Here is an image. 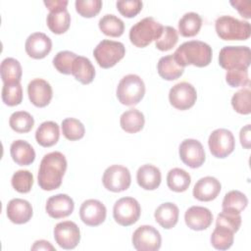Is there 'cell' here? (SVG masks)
I'll return each mask as SVG.
<instances>
[{"instance_id": "cell-1", "label": "cell", "mask_w": 251, "mask_h": 251, "mask_svg": "<svg viewBox=\"0 0 251 251\" xmlns=\"http://www.w3.org/2000/svg\"><path fill=\"white\" fill-rule=\"evenodd\" d=\"M66 170L67 160L61 152L54 151L44 155L38 170V185L47 191L59 188Z\"/></svg>"}, {"instance_id": "cell-2", "label": "cell", "mask_w": 251, "mask_h": 251, "mask_svg": "<svg viewBox=\"0 0 251 251\" xmlns=\"http://www.w3.org/2000/svg\"><path fill=\"white\" fill-rule=\"evenodd\" d=\"M173 55L183 68L188 65L202 68L211 63L213 52L209 44L200 40H190L182 43Z\"/></svg>"}, {"instance_id": "cell-3", "label": "cell", "mask_w": 251, "mask_h": 251, "mask_svg": "<svg viewBox=\"0 0 251 251\" xmlns=\"http://www.w3.org/2000/svg\"><path fill=\"white\" fill-rule=\"evenodd\" d=\"M218 36L223 40H246L251 34V25L231 16H221L215 22Z\"/></svg>"}, {"instance_id": "cell-4", "label": "cell", "mask_w": 251, "mask_h": 251, "mask_svg": "<svg viewBox=\"0 0 251 251\" xmlns=\"http://www.w3.org/2000/svg\"><path fill=\"white\" fill-rule=\"evenodd\" d=\"M163 25L152 17L142 19L133 25L129 30L130 42L139 48L146 47L153 40H157L162 33Z\"/></svg>"}, {"instance_id": "cell-5", "label": "cell", "mask_w": 251, "mask_h": 251, "mask_svg": "<svg viewBox=\"0 0 251 251\" xmlns=\"http://www.w3.org/2000/svg\"><path fill=\"white\" fill-rule=\"evenodd\" d=\"M145 94V84L142 78L137 75H126L117 86V97L119 101L126 106L138 104Z\"/></svg>"}, {"instance_id": "cell-6", "label": "cell", "mask_w": 251, "mask_h": 251, "mask_svg": "<svg viewBox=\"0 0 251 251\" xmlns=\"http://www.w3.org/2000/svg\"><path fill=\"white\" fill-rule=\"evenodd\" d=\"M251 63V51L247 46H225L219 54V65L226 70H247Z\"/></svg>"}, {"instance_id": "cell-7", "label": "cell", "mask_w": 251, "mask_h": 251, "mask_svg": "<svg viewBox=\"0 0 251 251\" xmlns=\"http://www.w3.org/2000/svg\"><path fill=\"white\" fill-rule=\"evenodd\" d=\"M126 54L125 45L122 42L104 39L93 50V56L98 65L103 69L114 67Z\"/></svg>"}, {"instance_id": "cell-8", "label": "cell", "mask_w": 251, "mask_h": 251, "mask_svg": "<svg viewBox=\"0 0 251 251\" xmlns=\"http://www.w3.org/2000/svg\"><path fill=\"white\" fill-rule=\"evenodd\" d=\"M140 205L133 197H123L119 199L113 208L115 221L123 226H128L135 224L140 217Z\"/></svg>"}, {"instance_id": "cell-9", "label": "cell", "mask_w": 251, "mask_h": 251, "mask_svg": "<svg viewBox=\"0 0 251 251\" xmlns=\"http://www.w3.org/2000/svg\"><path fill=\"white\" fill-rule=\"evenodd\" d=\"M102 182L106 189L112 192H122L129 187L131 176L127 168L121 165H112L105 170Z\"/></svg>"}, {"instance_id": "cell-10", "label": "cell", "mask_w": 251, "mask_h": 251, "mask_svg": "<svg viewBox=\"0 0 251 251\" xmlns=\"http://www.w3.org/2000/svg\"><path fill=\"white\" fill-rule=\"evenodd\" d=\"M131 241L137 251H157L161 247L162 237L154 226L143 225L134 230Z\"/></svg>"}, {"instance_id": "cell-11", "label": "cell", "mask_w": 251, "mask_h": 251, "mask_svg": "<svg viewBox=\"0 0 251 251\" xmlns=\"http://www.w3.org/2000/svg\"><path fill=\"white\" fill-rule=\"evenodd\" d=\"M210 152L216 158H226L234 150L233 134L226 128H218L212 131L208 139Z\"/></svg>"}, {"instance_id": "cell-12", "label": "cell", "mask_w": 251, "mask_h": 251, "mask_svg": "<svg viewBox=\"0 0 251 251\" xmlns=\"http://www.w3.org/2000/svg\"><path fill=\"white\" fill-rule=\"evenodd\" d=\"M197 99L195 87L186 81L175 84L169 92V100L173 107L177 110H187L191 108Z\"/></svg>"}, {"instance_id": "cell-13", "label": "cell", "mask_w": 251, "mask_h": 251, "mask_svg": "<svg viewBox=\"0 0 251 251\" xmlns=\"http://www.w3.org/2000/svg\"><path fill=\"white\" fill-rule=\"evenodd\" d=\"M54 238L61 248L74 249L79 243L80 231L75 223L72 221L61 222L54 227Z\"/></svg>"}, {"instance_id": "cell-14", "label": "cell", "mask_w": 251, "mask_h": 251, "mask_svg": "<svg viewBox=\"0 0 251 251\" xmlns=\"http://www.w3.org/2000/svg\"><path fill=\"white\" fill-rule=\"evenodd\" d=\"M179 158L186 166L196 169L205 162V151L200 141L192 138L184 139L178 149Z\"/></svg>"}, {"instance_id": "cell-15", "label": "cell", "mask_w": 251, "mask_h": 251, "mask_svg": "<svg viewBox=\"0 0 251 251\" xmlns=\"http://www.w3.org/2000/svg\"><path fill=\"white\" fill-rule=\"evenodd\" d=\"M107 215L105 205L96 199L85 200L79 208L80 220L89 226H97L101 225Z\"/></svg>"}, {"instance_id": "cell-16", "label": "cell", "mask_w": 251, "mask_h": 251, "mask_svg": "<svg viewBox=\"0 0 251 251\" xmlns=\"http://www.w3.org/2000/svg\"><path fill=\"white\" fill-rule=\"evenodd\" d=\"M27 95L34 106L42 108L50 103L53 90L48 81L42 78H34L27 85Z\"/></svg>"}, {"instance_id": "cell-17", "label": "cell", "mask_w": 251, "mask_h": 251, "mask_svg": "<svg viewBox=\"0 0 251 251\" xmlns=\"http://www.w3.org/2000/svg\"><path fill=\"white\" fill-rule=\"evenodd\" d=\"M25 47L29 57L33 59H43L50 53L52 41L45 33L34 32L26 38Z\"/></svg>"}, {"instance_id": "cell-18", "label": "cell", "mask_w": 251, "mask_h": 251, "mask_svg": "<svg viewBox=\"0 0 251 251\" xmlns=\"http://www.w3.org/2000/svg\"><path fill=\"white\" fill-rule=\"evenodd\" d=\"M47 214L53 219H62L70 216L75 209L74 200L67 194H56L51 196L45 206Z\"/></svg>"}, {"instance_id": "cell-19", "label": "cell", "mask_w": 251, "mask_h": 251, "mask_svg": "<svg viewBox=\"0 0 251 251\" xmlns=\"http://www.w3.org/2000/svg\"><path fill=\"white\" fill-rule=\"evenodd\" d=\"M184 221L189 228L193 230H204L211 226L213 214L208 208L192 206L186 210Z\"/></svg>"}, {"instance_id": "cell-20", "label": "cell", "mask_w": 251, "mask_h": 251, "mask_svg": "<svg viewBox=\"0 0 251 251\" xmlns=\"http://www.w3.org/2000/svg\"><path fill=\"white\" fill-rule=\"evenodd\" d=\"M221 182L214 176L201 177L193 187V196L199 201H212L220 193Z\"/></svg>"}, {"instance_id": "cell-21", "label": "cell", "mask_w": 251, "mask_h": 251, "mask_svg": "<svg viewBox=\"0 0 251 251\" xmlns=\"http://www.w3.org/2000/svg\"><path fill=\"white\" fill-rule=\"evenodd\" d=\"M32 207L30 203L25 199L14 198L7 205L8 219L17 225L27 223L32 217Z\"/></svg>"}, {"instance_id": "cell-22", "label": "cell", "mask_w": 251, "mask_h": 251, "mask_svg": "<svg viewBox=\"0 0 251 251\" xmlns=\"http://www.w3.org/2000/svg\"><path fill=\"white\" fill-rule=\"evenodd\" d=\"M162 176L160 170L150 164L141 166L136 173L138 185L145 190H154L159 187Z\"/></svg>"}, {"instance_id": "cell-23", "label": "cell", "mask_w": 251, "mask_h": 251, "mask_svg": "<svg viewBox=\"0 0 251 251\" xmlns=\"http://www.w3.org/2000/svg\"><path fill=\"white\" fill-rule=\"evenodd\" d=\"M10 153L13 161L20 166H28L35 159V152L32 146L25 140H15L10 146Z\"/></svg>"}, {"instance_id": "cell-24", "label": "cell", "mask_w": 251, "mask_h": 251, "mask_svg": "<svg viewBox=\"0 0 251 251\" xmlns=\"http://www.w3.org/2000/svg\"><path fill=\"white\" fill-rule=\"evenodd\" d=\"M179 211L176 204L166 202L161 204L154 213L156 222L164 228L170 229L174 227L178 221Z\"/></svg>"}, {"instance_id": "cell-25", "label": "cell", "mask_w": 251, "mask_h": 251, "mask_svg": "<svg viewBox=\"0 0 251 251\" xmlns=\"http://www.w3.org/2000/svg\"><path fill=\"white\" fill-rule=\"evenodd\" d=\"M47 25L55 34L66 32L71 25V16L66 7L51 10L47 15Z\"/></svg>"}, {"instance_id": "cell-26", "label": "cell", "mask_w": 251, "mask_h": 251, "mask_svg": "<svg viewBox=\"0 0 251 251\" xmlns=\"http://www.w3.org/2000/svg\"><path fill=\"white\" fill-rule=\"evenodd\" d=\"M60 137L59 126L52 121L43 122L35 131L37 143L43 147H51L56 144Z\"/></svg>"}, {"instance_id": "cell-27", "label": "cell", "mask_w": 251, "mask_h": 251, "mask_svg": "<svg viewBox=\"0 0 251 251\" xmlns=\"http://www.w3.org/2000/svg\"><path fill=\"white\" fill-rule=\"evenodd\" d=\"M72 75L82 84H88L94 79L95 69L88 58L76 56L72 66Z\"/></svg>"}, {"instance_id": "cell-28", "label": "cell", "mask_w": 251, "mask_h": 251, "mask_svg": "<svg viewBox=\"0 0 251 251\" xmlns=\"http://www.w3.org/2000/svg\"><path fill=\"white\" fill-rule=\"evenodd\" d=\"M157 70L159 75L166 80L177 79L184 72V68L176 62L173 54L160 58Z\"/></svg>"}, {"instance_id": "cell-29", "label": "cell", "mask_w": 251, "mask_h": 251, "mask_svg": "<svg viewBox=\"0 0 251 251\" xmlns=\"http://www.w3.org/2000/svg\"><path fill=\"white\" fill-rule=\"evenodd\" d=\"M144 115L137 109H129L124 112L120 119L121 127L128 133H136L144 126Z\"/></svg>"}, {"instance_id": "cell-30", "label": "cell", "mask_w": 251, "mask_h": 251, "mask_svg": "<svg viewBox=\"0 0 251 251\" xmlns=\"http://www.w3.org/2000/svg\"><path fill=\"white\" fill-rule=\"evenodd\" d=\"M191 182L190 175L180 168H174L169 171L167 176L168 187L176 192L185 191Z\"/></svg>"}, {"instance_id": "cell-31", "label": "cell", "mask_w": 251, "mask_h": 251, "mask_svg": "<svg viewBox=\"0 0 251 251\" xmlns=\"http://www.w3.org/2000/svg\"><path fill=\"white\" fill-rule=\"evenodd\" d=\"M202 25L201 17L194 12L185 13L178 22V31L184 37L195 36Z\"/></svg>"}, {"instance_id": "cell-32", "label": "cell", "mask_w": 251, "mask_h": 251, "mask_svg": "<svg viewBox=\"0 0 251 251\" xmlns=\"http://www.w3.org/2000/svg\"><path fill=\"white\" fill-rule=\"evenodd\" d=\"M248 199L244 193L238 190H231L227 192L223 200V211L233 214H240L247 206Z\"/></svg>"}, {"instance_id": "cell-33", "label": "cell", "mask_w": 251, "mask_h": 251, "mask_svg": "<svg viewBox=\"0 0 251 251\" xmlns=\"http://www.w3.org/2000/svg\"><path fill=\"white\" fill-rule=\"evenodd\" d=\"M1 78L4 83L20 82L23 70L20 62L14 58H6L0 66Z\"/></svg>"}, {"instance_id": "cell-34", "label": "cell", "mask_w": 251, "mask_h": 251, "mask_svg": "<svg viewBox=\"0 0 251 251\" xmlns=\"http://www.w3.org/2000/svg\"><path fill=\"white\" fill-rule=\"evenodd\" d=\"M100 30L108 36L119 37L124 33L125 24L124 22L113 14H107L103 16L98 23Z\"/></svg>"}, {"instance_id": "cell-35", "label": "cell", "mask_w": 251, "mask_h": 251, "mask_svg": "<svg viewBox=\"0 0 251 251\" xmlns=\"http://www.w3.org/2000/svg\"><path fill=\"white\" fill-rule=\"evenodd\" d=\"M234 232L223 226H216L211 234V244L218 250H227L231 247L234 239Z\"/></svg>"}, {"instance_id": "cell-36", "label": "cell", "mask_w": 251, "mask_h": 251, "mask_svg": "<svg viewBox=\"0 0 251 251\" xmlns=\"http://www.w3.org/2000/svg\"><path fill=\"white\" fill-rule=\"evenodd\" d=\"M9 125L13 130L19 133H25L31 130L34 125L33 117L25 111L14 112L9 119Z\"/></svg>"}, {"instance_id": "cell-37", "label": "cell", "mask_w": 251, "mask_h": 251, "mask_svg": "<svg viewBox=\"0 0 251 251\" xmlns=\"http://www.w3.org/2000/svg\"><path fill=\"white\" fill-rule=\"evenodd\" d=\"M61 126L64 136L71 141L81 139L84 136L85 128L83 124L75 118H67L63 120Z\"/></svg>"}, {"instance_id": "cell-38", "label": "cell", "mask_w": 251, "mask_h": 251, "mask_svg": "<svg viewBox=\"0 0 251 251\" xmlns=\"http://www.w3.org/2000/svg\"><path fill=\"white\" fill-rule=\"evenodd\" d=\"M2 100L8 106H17L23 100V88L20 82L4 83L2 87Z\"/></svg>"}, {"instance_id": "cell-39", "label": "cell", "mask_w": 251, "mask_h": 251, "mask_svg": "<svg viewBox=\"0 0 251 251\" xmlns=\"http://www.w3.org/2000/svg\"><path fill=\"white\" fill-rule=\"evenodd\" d=\"M251 91L248 87L235 92L231 97V105L235 112L241 115H248L251 112Z\"/></svg>"}, {"instance_id": "cell-40", "label": "cell", "mask_w": 251, "mask_h": 251, "mask_svg": "<svg viewBox=\"0 0 251 251\" xmlns=\"http://www.w3.org/2000/svg\"><path fill=\"white\" fill-rule=\"evenodd\" d=\"M12 186L20 193H27L33 184V176L27 170H19L14 173L11 179Z\"/></svg>"}, {"instance_id": "cell-41", "label": "cell", "mask_w": 251, "mask_h": 251, "mask_svg": "<svg viewBox=\"0 0 251 251\" xmlns=\"http://www.w3.org/2000/svg\"><path fill=\"white\" fill-rule=\"evenodd\" d=\"M178 40V34L175 27L166 25L163 27L162 33L159 38L155 41V46L161 51L171 50Z\"/></svg>"}, {"instance_id": "cell-42", "label": "cell", "mask_w": 251, "mask_h": 251, "mask_svg": "<svg viewBox=\"0 0 251 251\" xmlns=\"http://www.w3.org/2000/svg\"><path fill=\"white\" fill-rule=\"evenodd\" d=\"M76 56V54L71 51L58 52L53 58V65L59 73L64 75H71L72 66Z\"/></svg>"}, {"instance_id": "cell-43", "label": "cell", "mask_w": 251, "mask_h": 251, "mask_svg": "<svg viewBox=\"0 0 251 251\" xmlns=\"http://www.w3.org/2000/svg\"><path fill=\"white\" fill-rule=\"evenodd\" d=\"M102 8L101 0H76L75 10L84 18L95 17Z\"/></svg>"}, {"instance_id": "cell-44", "label": "cell", "mask_w": 251, "mask_h": 251, "mask_svg": "<svg viewBox=\"0 0 251 251\" xmlns=\"http://www.w3.org/2000/svg\"><path fill=\"white\" fill-rule=\"evenodd\" d=\"M216 226H223L231 229L233 232H236L241 226V216L240 214L223 211L217 217Z\"/></svg>"}, {"instance_id": "cell-45", "label": "cell", "mask_w": 251, "mask_h": 251, "mask_svg": "<svg viewBox=\"0 0 251 251\" xmlns=\"http://www.w3.org/2000/svg\"><path fill=\"white\" fill-rule=\"evenodd\" d=\"M116 6L124 17L133 18L141 11L143 3L139 0H120L117 1Z\"/></svg>"}, {"instance_id": "cell-46", "label": "cell", "mask_w": 251, "mask_h": 251, "mask_svg": "<svg viewBox=\"0 0 251 251\" xmlns=\"http://www.w3.org/2000/svg\"><path fill=\"white\" fill-rule=\"evenodd\" d=\"M226 80L231 87L247 86L249 84L248 70H230L226 71Z\"/></svg>"}, {"instance_id": "cell-47", "label": "cell", "mask_w": 251, "mask_h": 251, "mask_svg": "<svg viewBox=\"0 0 251 251\" xmlns=\"http://www.w3.org/2000/svg\"><path fill=\"white\" fill-rule=\"evenodd\" d=\"M230 4L238 11V13L241 15V17L245 19L251 18V2L248 0H236V1H230Z\"/></svg>"}, {"instance_id": "cell-48", "label": "cell", "mask_w": 251, "mask_h": 251, "mask_svg": "<svg viewBox=\"0 0 251 251\" xmlns=\"http://www.w3.org/2000/svg\"><path fill=\"white\" fill-rule=\"evenodd\" d=\"M239 138H240L241 145L244 148L249 149L250 148V143H251V139H250V125H246L245 126H243L240 129Z\"/></svg>"}, {"instance_id": "cell-49", "label": "cell", "mask_w": 251, "mask_h": 251, "mask_svg": "<svg viewBox=\"0 0 251 251\" xmlns=\"http://www.w3.org/2000/svg\"><path fill=\"white\" fill-rule=\"evenodd\" d=\"M68 1L67 0H50V1H44V5L49 9V11L54 10V9H58V8H63L66 7L68 5Z\"/></svg>"}, {"instance_id": "cell-50", "label": "cell", "mask_w": 251, "mask_h": 251, "mask_svg": "<svg viewBox=\"0 0 251 251\" xmlns=\"http://www.w3.org/2000/svg\"><path fill=\"white\" fill-rule=\"evenodd\" d=\"M31 250H55V248L46 240H36L31 247Z\"/></svg>"}]
</instances>
